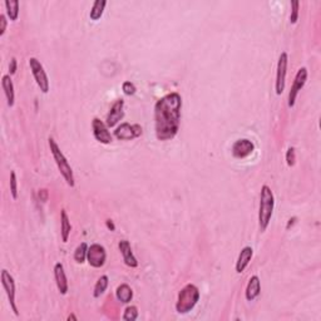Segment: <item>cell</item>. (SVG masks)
Instances as JSON below:
<instances>
[{
	"label": "cell",
	"instance_id": "24",
	"mask_svg": "<svg viewBox=\"0 0 321 321\" xmlns=\"http://www.w3.org/2000/svg\"><path fill=\"white\" fill-rule=\"evenodd\" d=\"M88 245L86 242H82L80 245H78L77 249L74 251V260L78 263H83L87 260V254H88Z\"/></svg>",
	"mask_w": 321,
	"mask_h": 321
},
{
	"label": "cell",
	"instance_id": "29",
	"mask_svg": "<svg viewBox=\"0 0 321 321\" xmlns=\"http://www.w3.org/2000/svg\"><path fill=\"white\" fill-rule=\"evenodd\" d=\"M122 91L126 96H133L137 92V88L132 82L127 80V82H125V83L122 84Z\"/></svg>",
	"mask_w": 321,
	"mask_h": 321
},
{
	"label": "cell",
	"instance_id": "32",
	"mask_svg": "<svg viewBox=\"0 0 321 321\" xmlns=\"http://www.w3.org/2000/svg\"><path fill=\"white\" fill-rule=\"evenodd\" d=\"M39 197H40V199H43V201H47V198H48L47 190H40V191H39Z\"/></svg>",
	"mask_w": 321,
	"mask_h": 321
},
{
	"label": "cell",
	"instance_id": "26",
	"mask_svg": "<svg viewBox=\"0 0 321 321\" xmlns=\"http://www.w3.org/2000/svg\"><path fill=\"white\" fill-rule=\"evenodd\" d=\"M299 9H300V1H297V0H292V1H291V14H290L291 24H296L297 19H299Z\"/></svg>",
	"mask_w": 321,
	"mask_h": 321
},
{
	"label": "cell",
	"instance_id": "10",
	"mask_svg": "<svg viewBox=\"0 0 321 321\" xmlns=\"http://www.w3.org/2000/svg\"><path fill=\"white\" fill-rule=\"evenodd\" d=\"M307 80V69L305 66L300 68L297 70L296 75H295V79H293V83L291 86L290 93H289V107L292 108L293 105H295V102H296L297 95H299V92L304 88V86L306 84Z\"/></svg>",
	"mask_w": 321,
	"mask_h": 321
},
{
	"label": "cell",
	"instance_id": "6",
	"mask_svg": "<svg viewBox=\"0 0 321 321\" xmlns=\"http://www.w3.org/2000/svg\"><path fill=\"white\" fill-rule=\"evenodd\" d=\"M288 64H289V56L286 52H283L279 57L276 68V82H275V89L276 95H283L285 91L286 84V74H288Z\"/></svg>",
	"mask_w": 321,
	"mask_h": 321
},
{
	"label": "cell",
	"instance_id": "35",
	"mask_svg": "<svg viewBox=\"0 0 321 321\" xmlns=\"http://www.w3.org/2000/svg\"><path fill=\"white\" fill-rule=\"evenodd\" d=\"M68 320H74V321H77L78 320V318H77V316H75L74 315V314H70V315L69 316H68Z\"/></svg>",
	"mask_w": 321,
	"mask_h": 321
},
{
	"label": "cell",
	"instance_id": "4",
	"mask_svg": "<svg viewBox=\"0 0 321 321\" xmlns=\"http://www.w3.org/2000/svg\"><path fill=\"white\" fill-rule=\"evenodd\" d=\"M199 300V290L193 284H187L178 292V299L176 302V311L178 314H187L193 309Z\"/></svg>",
	"mask_w": 321,
	"mask_h": 321
},
{
	"label": "cell",
	"instance_id": "33",
	"mask_svg": "<svg viewBox=\"0 0 321 321\" xmlns=\"http://www.w3.org/2000/svg\"><path fill=\"white\" fill-rule=\"evenodd\" d=\"M105 225H107V227H108L111 231L116 230V226H114V224H113V221H112V220H107V221H105Z\"/></svg>",
	"mask_w": 321,
	"mask_h": 321
},
{
	"label": "cell",
	"instance_id": "23",
	"mask_svg": "<svg viewBox=\"0 0 321 321\" xmlns=\"http://www.w3.org/2000/svg\"><path fill=\"white\" fill-rule=\"evenodd\" d=\"M108 284H109V279L107 275L100 276L99 279L97 280V283H96L95 290H93V296L100 297V295H103L104 291L107 290V288H108Z\"/></svg>",
	"mask_w": 321,
	"mask_h": 321
},
{
	"label": "cell",
	"instance_id": "18",
	"mask_svg": "<svg viewBox=\"0 0 321 321\" xmlns=\"http://www.w3.org/2000/svg\"><path fill=\"white\" fill-rule=\"evenodd\" d=\"M1 86H3L4 95H5L6 100H8L9 107H13L15 102V92H14V83L11 80L10 74H5L1 78Z\"/></svg>",
	"mask_w": 321,
	"mask_h": 321
},
{
	"label": "cell",
	"instance_id": "20",
	"mask_svg": "<svg viewBox=\"0 0 321 321\" xmlns=\"http://www.w3.org/2000/svg\"><path fill=\"white\" fill-rule=\"evenodd\" d=\"M116 296L118 299V301L123 302V304H128L133 299V290L127 284H122V285H119L117 288Z\"/></svg>",
	"mask_w": 321,
	"mask_h": 321
},
{
	"label": "cell",
	"instance_id": "2",
	"mask_svg": "<svg viewBox=\"0 0 321 321\" xmlns=\"http://www.w3.org/2000/svg\"><path fill=\"white\" fill-rule=\"evenodd\" d=\"M275 208V197L274 192L271 191L267 185H263L260 193V207H258V227L261 232H265L269 227L270 221L274 215Z\"/></svg>",
	"mask_w": 321,
	"mask_h": 321
},
{
	"label": "cell",
	"instance_id": "9",
	"mask_svg": "<svg viewBox=\"0 0 321 321\" xmlns=\"http://www.w3.org/2000/svg\"><path fill=\"white\" fill-rule=\"evenodd\" d=\"M107 260V252L105 249L99 244H93L88 247V254H87V261L89 265L95 269L103 267Z\"/></svg>",
	"mask_w": 321,
	"mask_h": 321
},
{
	"label": "cell",
	"instance_id": "13",
	"mask_svg": "<svg viewBox=\"0 0 321 321\" xmlns=\"http://www.w3.org/2000/svg\"><path fill=\"white\" fill-rule=\"evenodd\" d=\"M125 117V100L123 99H118L112 104L111 111H109L108 116H107V127L108 128H113L116 127L117 123L123 119Z\"/></svg>",
	"mask_w": 321,
	"mask_h": 321
},
{
	"label": "cell",
	"instance_id": "34",
	"mask_svg": "<svg viewBox=\"0 0 321 321\" xmlns=\"http://www.w3.org/2000/svg\"><path fill=\"white\" fill-rule=\"evenodd\" d=\"M295 221H296V217H293V219H290L289 220V224H288V226H286V228H290V226H292L293 224H295Z\"/></svg>",
	"mask_w": 321,
	"mask_h": 321
},
{
	"label": "cell",
	"instance_id": "14",
	"mask_svg": "<svg viewBox=\"0 0 321 321\" xmlns=\"http://www.w3.org/2000/svg\"><path fill=\"white\" fill-rule=\"evenodd\" d=\"M54 279H56V284L59 292H61L62 295H65V293L68 292L69 285H68V279H66L63 263L57 262L56 265H54Z\"/></svg>",
	"mask_w": 321,
	"mask_h": 321
},
{
	"label": "cell",
	"instance_id": "28",
	"mask_svg": "<svg viewBox=\"0 0 321 321\" xmlns=\"http://www.w3.org/2000/svg\"><path fill=\"white\" fill-rule=\"evenodd\" d=\"M286 163L289 167H293L296 163V153H295L293 147H289L288 152H286Z\"/></svg>",
	"mask_w": 321,
	"mask_h": 321
},
{
	"label": "cell",
	"instance_id": "12",
	"mask_svg": "<svg viewBox=\"0 0 321 321\" xmlns=\"http://www.w3.org/2000/svg\"><path fill=\"white\" fill-rule=\"evenodd\" d=\"M232 156L237 160H244V158L249 157L250 155L254 153L255 151V144L254 142L250 141L247 138H241L233 143L232 146Z\"/></svg>",
	"mask_w": 321,
	"mask_h": 321
},
{
	"label": "cell",
	"instance_id": "31",
	"mask_svg": "<svg viewBox=\"0 0 321 321\" xmlns=\"http://www.w3.org/2000/svg\"><path fill=\"white\" fill-rule=\"evenodd\" d=\"M17 66H18L17 59L11 58L10 64H9V74H10V75L15 74V72H17Z\"/></svg>",
	"mask_w": 321,
	"mask_h": 321
},
{
	"label": "cell",
	"instance_id": "21",
	"mask_svg": "<svg viewBox=\"0 0 321 321\" xmlns=\"http://www.w3.org/2000/svg\"><path fill=\"white\" fill-rule=\"evenodd\" d=\"M105 5H107V1H105V0H96L91 9V13H89V18H91L92 20H95V22L99 20L100 18H102Z\"/></svg>",
	"mask_w": 321,
	"mask_h": 321
},
{
	"label": "cell",
	"instance_id": "27",
	"mask_svg": "<svg viewBox=\"0 0 321 321\" xmlns=\"http://www.w3.org/2000/svg\"><path fill=\"white\" fill-rule=\"evenodd\" d=\"M10 193L13 199L18 198V181H17V173L14 171L10 172Z\"/></svg>",
	"mask_w": 321,
	"mask_h": 321
},
{
	"label": "cell",
	"instance_id": "22",
	"mask_svg": "<svg viewBox=\"0 0 321 321\" xmlns=\"http://www.w3.org/2000/svg\"><path fill=\"white\" fill-rule=\"evenodd\" d=\"M6 15L10 20H17L19 17V1L18 0H5Z\"/></svg>",
	"mask_w": 321,
	"mask_h": 321
},
{
	"label": "cell",
	"instance_id": "19",
	"mask_svg": "<svg viewBox=\"0 0 321 321\" xmlns=\"http://www.w3.org/2000/svg\"><path fill=\"white\" fill-rule=\"evenodd\" d=\"M70 232H72V225H70V220L68 213H66L65 210L61 211V235H62V241L64 244L68 242V238H69Z\"/></svg>",
	"mask_w": 321,
	"mask_h": 321
},
{
	"label": "cell",
	"instance_id": "1",
	"mask_svg": "<svg viewBox=\"0 0 321 321\" xmlns=\"http://www.w3.org/2000/svg\"><path fill=\"white\" fill-rule=\"evenodd\" d=\"M182 98L178 93H168L155 105V130L160 141L175 138L180 130Z\"/></svg>",
	"mask_w": 321,
	"mask_h": 321
},
{
	"label": "cell",
	"instance_id": "25",
	"mask_svg": "<svg viewBox=\"0 0 321 321\" xmlns=\"http://www.w3.org/2000/svg\"><path fill=\"white\" fill-rule=\"evenodd\" d=\"M138 318V309L134 305H130V306L126 307L125 314H123L122 319L126 321H134Z\"/></svg>",
	"mask_w": 321,
	"mask_h": 321
},
{
	"label": "cell",
	"instance_id": "16",
	"mask_svg": "<svg viewBox=\"0 0 321 321\" xmlns=\"http://www.w3.org/2000/svg\"><path fill=\"white\" fill-rule=\"evenodd\" d=\"M261 292V281L258 279V276L254 275L250 277L249 284L246 286V291H245V296H246L247 301H254L255 299H257L258 295Z\"/></svg>",
	"mask_w": 321,
	"mask_h": 321
},
{
	"label": "cell",
	"instance_id": "3",
	"mask_svg": "<svg viewBox=\"0 0 321 321\" xmlns=\"http://www.w3.org/2000/svg\"><path fill=\"white\" fill-rule=\"evenodd\" d=\"M48 143H49V148L50 152H52L53 158L56 160V164L58 167L59 172H61V175L63 176L64 181L66 182V185L69 186V187H74L75 186V180H74V175H73V169L72 166L69 164L68 160L65 158V156L63 155V152L59 148L58 143L54 141V138L49 137L48 138Z\"/></svg>",
	"mask_w": 321,
	"mask_h": 321
},
{
	"label": "cell",
	"instance_id": "7",
	"mask_svg": "<svg viewBox=\"0 0 321 321\" xmlns=\"http://www.w3.org/2000/svg\"><path fill=\"white\" fill-rule=\"evenodd\" d=\"M0 279H1V285H3L4 291H5L6 296H8L9 304H10L11 310L14 311V314L17 316H19V311H18L17 302H15V281L14 277L11 276L10 272L8 270H1V275H0Z\"/></svg>",
	"mask_w": 321,
	"mask_h": 321
},
{
	"label": "cell",
	"instance_id": "17",
	"mask_svg": "<svg viewBox=\"0 0 321 321\" xmlns=\"http://www.w3.org/2000/svg\"><path fill=\"white\" fill-rule=\"evenodd\" d=\"M252 256H254V250H252V247L246 246L241 250L237 261H236V272H237V274H242V272L246 270L250 261H251Z\"/></svg>",
	"mask_w": 321,
	"mask_h": 321
},
{
	"label": "cell",
	"instance_id": "8",
	"mask_svg": "<svg viewBox=\"0 0 321 321\" xmlns=\"http://www.w3.org/2000/svg\"><path fill=\"white\" fill-rule=\"evenodd\" d=\"M143 129L139 125H130V123H122L114 130V136L119 141H132L142 136Z\"/></svg>",
	"mask_w": 321,
	"mask_h": 321
},
{
	"label": "cell",
	"instance_id": "15",
	"mask_svg": "<svg viewBox=\"0 0 321 321\" xmlns=\"http://www.w3.org/2000/svg\"><path fill=\"white\" fill-rule=\"evenodd\" d=\"M118 249L121 251V254H122L123 261H125V263L128 267H137L138 266V261H137L136 256H134V254L132 251V247H130V244L127 240L119 241Z\"/></svg>",
	"mask_w": 321,
	"mask_h": 321
},
{
	"label": "cell",
	"instance_id": "5",
	"mask_svg": "<svg viewBox=\"0 0 321 321\" xmlns=\"http://www.w3.org/2000/svg\"><path fill=\"white\" fill-rule=\"evenodd\" d=\"M29 66H31V70L33 73V77L35 79L36 84L40 88V91L47 95L48 92H49L50 84H49V78H48L47 73L44 70V66L43 64L40 63V61H38L36 58H31L29 59Z\"/></svg>",
	"mask_w": 321,
	"mask_h": 321
},
{
	"label": "cell",
	"instance_id": "11",
	"mask_svg": "<svg viewBox=\"0 0 321 321\" xmlns=\"http://www.w3.org/2000/svg\"><path fill=\"white\" fill-rule=\"evenodd\" d=\"M92 129H93V136L99 143L109 144L113 141L109 128L107 127L104 122H102L99 118H95L92 122Z\"/></svg>",
	"mask_w": 321,
	"mask_h": 321
},
{
	"label": "cell",
	"instance_id": "30",
	"mask_svg": "<svg viewBox=\"0 0 321 321\" xmlns=\"http://www.w3.org/2000/svg\"><path fill=\"white\" fill-rule=\"evenodd\" d=\"M6 25H8V20H6L5 15L0 14V36H3L5 33Z\"/></svg>",
	"mask_w": 321,
	"mask_h": 321
}]
</instances>
